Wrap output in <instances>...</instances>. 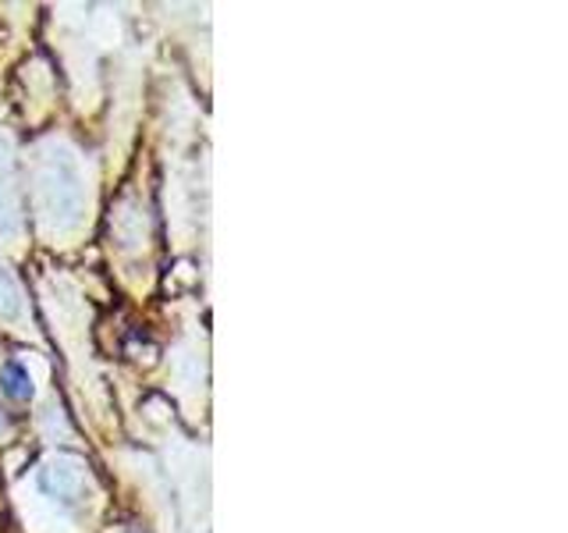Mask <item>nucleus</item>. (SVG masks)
<instances>
[{
  "instance_id": "nucleus-1",
  "label": "nucleus",
  "mask_w": 568,
  "mask_h": 533,
  "mask_svg": "<svg viewBox=\"0 0 568 533\" xmlns=\"http://www.w3.org/2000/svg\"><path fill=\"white\" fill-rule=\"evenodd\" d=\"M36 221L50 239H68L85 224L89 182L82 157L68 142H47L32 168Z\"/></svg>"
},
{
  "instance_id": "nucleus-2",
  "label": "nucleus",
  "mask_w": 568,
  "mask_h": 533,
  "mask_svg": "<svg viewBox=\"0 0 568 533\" xmlns=\"http://www.w3.org/2000/svg\"><path fill=\"white\" fill-rule=\"evenodd\" d=\"M36 491H40L50 505H61V509L82 505L89 494L85 462L75 455H64V452L47 455L40 462V470H36Z\"/></svg>"
},
{
  "instance_id": "nucleus-3",
  "label": "nucleus",
  "mask_w": 568,
  "mask_h": 533,
  "mask_svg": "<svg viewBox=\"0 0 568 533\" xmlns=\"http://www.w3.org/2000/svg\"><path fill=\"white\" fill-rule=\"evenodd\" d=\"M26 228L22 213V189H18V168H14V150L11 139L0 135V239L14 242Z\"/></svg>"
},
{
  "instance_id": "nucleus-4",
  "label": "nucleus",
  "mask_w": 568,
  "mask_h": 533,
  "mask_svg": "<svg viewBox=\"0 0 568 533\" xmlns=\"http://www.w3.org/2000/svg\"><path fill=\"white\" fill-rule=\"evenodd\" d=\"M22 316H26L22 289H18V281H14V274L8 271V266L0 263V320H11V324H18Z\"/></svg>"
},
{
  "instance_id": "nucleus-5",
  "label": "nucleus",
  "mask_w": 568,
  "mask_h": 533,
  "mask_svg": "<svg viewBox=\"0 0 568 533\" xmlns=\"http://www.w3.org/2000/svg\"><path fill=\"white\" fill-rule=\"evenodd\" d=\"M0 388H4L11 399L26 402V399L32 395V378H29V370H26L22 363H8L4 370H0Z\"/></svg>"
},
{
  "instance_id": "nucleus-6",
  "label": "nucleus",
  "mask_w": 568,
  "mask_h": 533,
  "mask_svg": "<svg viewBox=\"0 0 568 533\" xmlns=\"http://www.w3.org/2000/svg\"><path fill=\"white\" fill-rule=\"evenodd\" d=\"M4 423H8V420H4V413H0V431H4Z\"/></svg>"
}]
</instances>
